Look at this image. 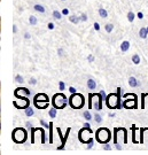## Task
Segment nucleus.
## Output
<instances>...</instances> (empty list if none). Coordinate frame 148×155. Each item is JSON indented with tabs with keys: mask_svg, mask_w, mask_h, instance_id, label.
I'll list each match as a JSON object with an SVG mask.
<instances>
[{
	"mask_svg": "<svg viewBox=\"0 0 148 155\" xmlns=\"http://www.w3.org/2000/svg\"><path fill=\"white\" fill-rule=\"evenodd\" d=\"M122 93H123V91L121 87H117V93H110L107 95L104 101H106V105L109 109H121L123 107V105H122L123 102L121 101Z\"/></svg>",
	"mask_w": 148,
	"mask_h": 155,
	"instance_id": "nucleus-1",
	"label": "nucleus"
},
{
	"mask_svg": "<svg viewBox=\"0 0 148 155\" xmlns=\"http://www.w3.org/2000/svg\"><path fill=\"white\" fill-rule=\"evenodd\" d=\"M53 107L58 109H64L67 106L69 105V98H67L63 93H56L53 97Z\"/></svg>",
	"mask_w": 148,
	"mask_h": 155,
	"instance_id": "nucleus-2",
	"label": "nucleus"
},
{
	"mask_svg": "<svg viewBox=\"0 0 148 155\" xmlns=\"http://www.w3.org/2000/svg\"><path fill=\"white\" fill-rule=\"evenodd\" d=\"M69 105L72 109H81L85 105V99L83 97V94L74 93L69 97Z\"/></svg>",
	"mask_w": 148,
	"mask_h": 155,
	"instance_id": "nucleus-3",
	"label": "nucleus"
},
{
	"mask_svg": "<svg viewBox=\"0 0 148 155\" xmlns=\"http://www.w3.org/2000/svg\"><path fill=\"white\" fill-rule=\"evenodd\" d=\"M95 138L100 144H107L111 139V132L107 127H100L95 132Z\"/></svg>",
	"mask_w": 148,
	"mask_h": 155,
	"instance_id": "nucleus-4",
	"label": "nucleus"
},
{
	"mask_svg": "<svg viewBox=\"0 0 148 155\" xmlns=\"http://www.w3.org/2000/svg\"><path fill=\"white\" fill-rule=\"evenodd\" d=\"M12 138L13 141L16 143V144H23L25 143V140L28 138L27 131L23 129V127H15L12 132Z\"/></svg>",
	"mask_w": 148,
	"mask_h": 155,
	"instance_id": "nucleus-5",
	"label": "nucleus"
},
{
	"mask_svg": "<svg viewBox=\"0 0 148 155\" xmlns=\"http://www.w3.org/2000/svg\"><path fill=\"white\" fill-rule=\"evenodd\" d=\"M123 108L125 109H137L138 108V100L137 97H133L132 99H125L123 101Z\"/></svg>",
	"mask_w": 148,
	"mask_h": 155,
	"instance_id": "nucleus-6",
	"label": "nucleus"
},
{
	"mask_svg": "<svg viewBox=\"0 0 148 155\" xmlns=\"http://www.w3.org/2000/svg\"><path fill=\"white\" fill-rule=\"evenodd\" d=\"M18 99L21 100L20 104L17 102L16 100L13 101V105L15 106V108H17V109H25V108H28V107L30 106V101H29V99H28L27 97H21V98H18Z\"/></svg>",
	"mask_w": 148,
	"mask_h": 155,
	"instance_id": "nucleus-7",
	"label": "nucleus"
},
{
	"mask_svg": "<svg viewBox=\"0 0 148 155\" xmlns=\"http://www.w3.org/2000/svg\"><path fill=\"white\" fill-rule=\"evenodd\" d=\"M23 94H25V95H30L31 94V91L30 90H28L27 87H17L15 90V92H14V95L16 97L17 99L18 98H21Z\"/></svg>",
	"mask_w": 148,
	"mask_h": 155,
	"instance_id": "nucleus-8",
	"label": "nucleus"
},
{
	"mask_svg": "<svg viewBox=\"0 0 148 155\" xmlns=\"http://www.w3.org/2000/svg\"><path fill=\"white\" fill-rule=\"evenodd\" d=\"M33 105L38 109H46L49 105V101H38V100H33Z\"/></svg>",
	"mask_w": 148,
	"mask_h": 155,
	"instance_id": "nucleus-9",
	"label": "nucleus"
},
{
	"mask_svg": "<svg viewBox=\"0 0 148 155\" xmlns=\"http://www.w3.org/2000/svg\"><path fill=\"white\" fill-rule=\"evenodd\" d=\"M129 85L131 87H139L140 86V82L136 77H130L129 78Z\"/></svg>",
	"mask_w": 148,
	"mask_h": 155,
	"instance_id": "nucleus-10",
	"label": "nucleus"
},
{
	"mask_svg": "<svg viewBox=\"0 0 148 155\" xmlns=\"http://www.w3.org/2000/svg\"><path fill=\"white\" fill-rule=\"evenodd\" d=\"M33 100H38V101H49L48 97L46 95L45 93H38L35 95Z\"/></svg>",
	"mask_w": 148,
	"mask_h": 155,
	"instance_id": "nucleus-11",
	"label": "nucleus"
},
{
	"mask_svg": "<svg viewBox=\"0 0 148 155\" xmlns=\"http://www.w3.org/2000/svg\"><path fill=\"white\" fill-rule=\"evenodd\" d=\"M87 89L88 90H95L97 89V82H95V79H93V78H90L87 81Z\"/></svg>",
	"mask_w": 148,
	"mask_h": 155,
	"instance_id": "nucleus-12",
	"label": "nucleus"
},
{
	"mask_svg": "<svg viewBox=\"0 0 148 155\" xmlns=\"http://www.w3.org/2000/svg\"><path fill=\"white\" fill-rule=\"evenodd\" d=\"M130 46H131L130 41L124 40V41H122V44H121V51H122V52H127V51H129V48H130Z\"/></svg>",
	"mask_w": 148,
	"mask_h": 155,
	"instance_id": "nucleus-13",
	"label": "nucleus"
},
{
	"mask_svg": "<svg viewBox=\"0 0 148 155\" xmlns=\"http://www.w3.org/2000/svg\"><path fill=\"white\" fill-rule=\"evenodd\" d=\"M131 130H132V143H133V144H140L139 141H137V140H136V131H137V130H139V127H137L136 125H132Z\"/></svg>",
	"mask_w": 148,
	"mask_h": 155,
	"instance_id": "nucleus-14",
	"label": "nucleus"
},
{
	"mask_svg": "<svg viewBox=\"0 0 148 155\" xmlns=\"http://www.w3.org/2000/svg\"><path fill=\"white\" fill-rule=\"evenodd\" d=\"M49 136H48V143L53 144V122H49Z\"/></svg>",
	"mask_w": 148,
	"mask_h": 155,
	"instance_id": "nucleus-15",
	"label": "nucleus"
},
{
	"mask_svg": "<svg viewBox=\"0 0 148 155\" xmlns=\"http://www.w3.org/2000/svg\"><path fill=\"white\" fill-rule=\"evenodd\" d=\"M69 21L74 24H78L79 22H82L81 21V16H76V15H70L69 16Z\"/></svg>",
	"mask_w": 148,
	"mask_h": 155,
	"instance_id": "nucleus-16",
	"label": "nucleus"
},
{
	"mask_svg": "<svg viewBox=\"0 0 148 155\" xmlns=\"http://www.w3.org/2000/svg\"><path fill=\"white\" fill-rule=\"evenodd\" d=\"M139 36H140V38H143V39L147 38V36H148L147 28H141V29H140V31H139Z\"/></svg>",
	"mask_w": 148,
	"mask_h": 155,
	"instance_id": "nucleus-17",
	"label": "nucleus"
},
{
	"mask_svg": "<svg viewBox=\"0 0 148 155\" xmlns=\"http://www.w3.org/2000/svg\"><path fill=\"white\" fill-rule=\"evenodd\" d=\"M98 12H99V15H100V17H102V18H106V17H108V12L106 11L104 8H102V7H100Z\"/></svg>",
	"mask_w": 148,
	"mask_h": 155,
	"instance_id": "nucleus-18",
	"label": "nucleus"
},
{
	"mask_svg": "<svg viewBox=\"0 0 148 155\" xmlns=\"http://www.w3.org/2000/svg\"><path fill=\"white\" fill-rule=\"evenodd\" d=\"M33 8H35V11L39 12V13H43L44 14L45 12H46V8H45L43 5H39V4H37V5L33 6Z\"/></svg>",
	"mask_w": 148,
	"mask_h": 155,
	"instance_id": "nucleus-19",
	"label": "nucleus"
},
{
	"mask_svg": "<svg viewBox=\"0 0 148 155\" xmlns=\"http://www.w3.org/2000/svg\"><path fill=\"white\" fill-rule=\"evenodd\" d=\"M56 114H58V108H55V107H53V108H51L48 111V116L52 117V118H55L56 117Z\"/></svg>",
	"mask_w": 148,
	"mask_h": 155,
	"instance_id": "nucleus-20",
	"label": "nucleus"
},
{
	"mask_svg": "<svg viewBox=\"0 0 148 155\" xmlns=\"http://www.w3.org/2000/svg\"><path fill=\"white\" fill-rule=\"evenodd\" d=\"M120 132V127H115L114 129V136H113V143H114V145L118 144L117 143V133Z\"/></svg>",
	"mask_w": 148,
	"mask_h": 155,
	"instance_id": "nucleus-21",
	"label": "nucleus"
},
{
	"mask_svg": "<svg viewBox=\"0 0 148 155\" xmlns=\"http://www.w3.org/2000/svg\"><path fill=\"white\" fill-rule=\"evenodd\" d=\"M93 98H94L93 93L88 94V109H92L93 108Z\"/></svg>",
	"mask_w": 148,
	"mask_h": 155,
	"instance_id": "nucleus-22",
	"label": "nucleus"
},
{
	"mask_svg": "<svg viewBox=\"0 0 148 155\" xmlns=\"http://www.w3.org/2000/svg\"><path fill=\"white\" fill-rule=\"evenodd\" d=\"M148 130V127H139V131H140V140H139V143L140 144H143V132Z\"/></svg>",
	"mask_w": 148,
	"mask_h": 155,
	"instance_id": "nucleus-23",
	"label": "nucleus"
},
{
	"mask_svg": "<svg viewBox=\"0 0 148 155\" xmlns=\"http://www.w3.org/2000/svg\"><path fill=\"white\" fill-rule=\"evenodd\" d=\"M33 114H35V110H33V108H31L30 106H29L28 108H25V115H27L28 117L33 116Z\"/></svg>",
	"mask_w": 148,
	"mask_h": 155,
	"instance_id": "nucleus-24",
	"label": "nucleus"
},
{
	"mask_svg": "<svg viewBox=\"0 0 148 155\" xmlns=\"http://www.w3.org/2000/svg\"><path fill=\"white\" fill-rule=\"evenodd\" d=\"M141 61V59H140V55L139 54H134V55L132 56V62L134 63V64H139Z\"/></svg>",
	"mask_w": 148,
	"mask_h": 155,
	"instance_id": "nucleus-25",
	"label": "nucleus"
},
{
	"mask_svg": "<svg viewBox=\"0 0 148 155\" xmlns=\"http://www.w3.org/2000/svg\"><path fill=\"white\" fill-rule=\"evenodd\" d=\"M37 22H38L37 17L33 16V15H30V17H29V23H30V25H36Z\"/></svg>",
	"mask_w": 148,
	"mask_h": 155,
	"instance_id": "nucleus-26",
	"label": "nucleus"
},
{
	"mask_svg": "<svg viewBox=\"0 0 148 155\" xmlns=\"http://www.w3.org/2000/svg\"><path fill=\"white\" fill-rule=\"evenodd\" d=\"M83 115H84V117H85V120H86V121H91V120H92V118L94 117V116H92V115H91V113H90V109H88V110L84 111V114H83Z\"/></svg>",
	"mask_w": 148,
	"mask_h": 155,
	"instance_id": "nucleus-27",
	"label": "nucleus"
},
{
	"mask_svg": "<svg viewBox=\"0 0 148 155\" xmlns=\"http://www.w3.org/2000/svg\"><path fill=\"white\" fill-rule=\"evenodd\" d=\"M62 13H60L59 11H53V17H54L55 20H61L62 18Z\"/></svg>",
	"mask_w": 148,
	"mask_h": 155,
	"instance_id": "nucleus-28",
	"label": "nucleus"
},
{
	"mask_svg": "<svg viewBox=\"0 0 148 155\" xmlns=\"http://www.w3.org/2000/svg\"><path fill=\"white\" fill-rule=\"evenodd\" d=\"M30 131H31V136H30V137H31V144H35V133L37 132V127H31V129H30Z\"/></svg>",
	"mask_w": 148,
	"mask_h": 155,
	"instance_id": "nucleus-29",
	"label": "nucleus"
},
{
	"mask_svg": "<svg viewBox=\"0 0 148 155\" xmlns=\"http://www.w3.org/2000/svg\"><path fill=\"white\" fill-rule=\"evenodd\" d=\"M104 29H106V31L108 33H110L113 30H114V25H113V23H107L106 25H104Z\"/></svg>",
	"mask_w": 148,
	"mask_h": 155,
	"instance_id": "nucleus-30",
	"label": "nucleus"
},
{
	"mask_svg": "<svg viewBox=\"0 0 148 155\" xmlns=\"http://www.w3.org/2000/svg\"><path fill=\"white\" fill-rule=\"evenodd\" d=\"M134 17H136V15H134V13H132V12H129L127 13V20H129V22H133L134 21Z\"/></svg>",
	"mask_w": 148,
	"mask_h": 155,
	"instance_id": "nucleus-31",
	"label": "nucleus"
},
{
	"mask_svg": "<svg viewBox=\"0 0 148 155\" xmlns=\"http://www.w3.org/2000/svg\"><path fill=\"white\" fill-rule=\"evenodd\" d=\"M94 121L98 123V124L102 123V116H101V115H99V114H95V115H94Z\"/></svg>",
	"mask_w": 148,
	"mask_h": 155,
	"instance_id": "nucleus-32",
	"label": "nucleus"
},
{
	"mask_svg": "<svg viewBox=\"0 0 148 155\" xmlns=\"http://www.w3.org/2000/svg\"><path fill=\"white\" fill-rule=\"evenodd\" d=\"M148 97V93L141 94V109H145V98Z\"/></svg>",
	"mask_w": 148,
	"mask_h": 155,
	"instance_id": "nucleus-33",
	"label": "nucleus"
},
{
	"mask_svg": "<svg viewBox=\"0 0 148 155\" xmlns=\"http://www.w3.org/2000/svg\"><path fill=\"white\" fill-rule=\"evenodd\" d=\"M15 82H16V83L22 84L23 82H24V78H23L21 75H16V76H15Z\"/></svg>",
	"mask_w": 148,
	"mask_h": 155,
	"instance_id": "nucleus-34",
	"label": "nucleus"
},
{
	"mask_svg": "<svg viewBox=\"0 0 148 155\" xmlns=\"http://www.w3.org/2000/svg\"><path fill=\"white\" fill-rule=\"evenodd\" d=\"M39 123H40V125H43V127H46V129H48V127H49V123H47L45 120H40V121H39Z\"/></svg>",
	"mask_w": 148,
	"mask_h": 155,
	"instance_id": "nucleus-35",
	"label": "nucleus"
},
{
	"mask_svg": "<svg viewBox=\"0 0 148 155\" xmlns=\"http://www.w3.org/2000/svg\"><path fill=\"white\" fill-rule=\"evenodd\" d=\"M64 89H66V84H64V82L60 81V82H59V90H60V91H63Z\"/></svg>",
	"mask_w": 148,
	"mask_h": 155,
	"instance_id": "nucleus-36",
	"label": "nucleus"
},
{
	"mask_svg": "<svg viewBox=\"0 0 148 155\" xmlns=\"http://www.w3.org/2000/svg\"><path fill=\"white\" fill-rule=\"evenodd\" d=\"M87 15H86V14H84V13H83V14H81V21H82V22H86V21H87Z\"/></svg>",
	"mask_w": 148,
	"mask_h": 155,
	"instance_id": "nucleus-37",
	"label": "nucleus"
},
{
	"mask_svg": "<svg viewBox=\"0 0 148 155\" xmlns=\"http://www.w3.org/2000/svg\"><path fill=\"white\" fill-rule=\"evenodd\" d=\"M123 134H124V140L123 141H124V144H126L127 143V134H126V130L124 127H123Z\"/></svg>",
	"mask_w": 148,
	"mask_h": 155,
	"instance_id": "nucleus-38",
	"label": "nucleus"
},
{
	"mask_svg": "<svg viewBox=\"0 0 148 155\" xmlns=\"http://www.w3.org/2000/svg\"><path fill=\"white\" fill-rule=\"evenodd\" d=\"M58 55L59 56L64 55V51H63V48H58Z\"/></svg>",
	"mask_w": 148,
	"mask_h": 155,
	"instance_id": "nucleus-39",
	"label": "nucleus"
},
{
	"mask_svg": "<svg viewBox=\"0 0 148 155\" xmlns=\"http://www.w3.org/2000/svg\"><path fill=\"white\" fill-rule=\"evenodd\" d=\"M104 150H111V146L108 145V143H107V144H104Z\"/></svg>",
	"mask_w": 148,
	"mask_h": 155,
	"instance_id": "nucleus-40",
	"label": "nucleus"
},
{
	"mask_svg": "<svg viewBox=\"0 0 148 155\" xmlns=\"http://www.w3.org/2000/svg\"><path fill=\"white\" fill-rule=\"evenodd\" d=\"M29 84H30V85H36V84H37V79H36V78H31V79L29 81Z\"/></svg>",
	"mask_w": 148,
	"mask_h": 155,
	"instance_id": "nucleus-41",
	"label": "nucleus"
},
{
	"mask_svg": "<svg viewBox=\"0 0 148 155\" xmlns=\"http://www.w3.org/2000/svg\"><path fill=\"white\" fill-rule=\"evenodd\" d=\"M69 92H70V93H71V94H74V93H77V90L75 89V87H74V86H70V87H69Z\"/></svg>",
	"mask_w": 148,
	"mask_h": 155,
	"instance_id": "nucleus-42",
	"label": "nucleus"
},
{
	"mask_svg": "<svg viewBox=\"0 0 148 155\" xmlns=\"http://www.w3.org/2000/svg\"><path fill=\"white\" fill-rule=\"evenodd\" d=\"M47 28H48L49 30H53V29L55 28L54 23H53V22H49V23H48V25H47Z\"/></svg>",
	"mask_w": 148,
	"mask_h": 155,
	"instance_id": "nucleus-43",
	"label": "nucleus"
},
{
	"mask_svg": "<svg viewBox=\"0 0 148 155\" xmlns=\"http://www.w3.org/2000/svg\"><path fill=\"white\" fill-rule=\"evenodd\" d=\"M61 13H62L63 15H69V9H68V8H63Z\"/></svg>",
	"mask_w": 148,
	"mask_h": 155,
	"instance_id": "nucleus-44",
	"label": "nucleus"
},
{
	"mask_svg": "<svg viewBox=\"0 0 148 155\" xmlns=\"http://www.w3.org/2000/svg\"><path fill=\"white\" fill-rule=\"evenodd\" d=\"M87 60H88V62H94L95 59H94V56L92 55V54H90V55L87 56Z\"/></svg>",
	"mask_w": 148,
	"mask_h": 155,
	"instance_id": "nucleus-45",
	"label": "nucleus"
},
{
	"mask_svg": "<svg viewBox=\"0 0 148 155\" xmlns=\"http://www.w3.org/2000/svg\"><path fill=\"white\" fill-rule=\"evenodd\" d=\"M94 30H95V31H99V30H100V24H99L98 22L94 23Z\"/></svg>",
	"mask_w": 148,
	"mask_h": 155,
	"instance_id": "nucleus-46",
	"label": "nucleus"
},
{
	"mask_svg": "<svg viewBox=\"0 0 148 155\" xmlns=\"http://www.w3.org/2000/svg\"><path fill=\"white\" fill-rule=\"evenodd\" d=\"M137 17L139 18V20H143V14L141 13V12H139V13L137 14Z\"/></svg>",
	"mask_w": 148,
	"mask_h": 155,
	"instance_id": "nucleus-47",
	"label": "nucleus"
},
{
	"mask_svg": "<svg viewBox=\"0 0 148 155\" xmlns=\"http://www.w3.org/2000/svg\"><path fill=\"white\" fill-rule=\"evenodd\" d=\"M24 38H25V39H30V38H31V35H30L29 32H25V33H24Z\"/></svg>",
	"mask_w": 148,
	"mask_h": 155,
	"instance_id": "nucleus-48",
	"label": "nucleus"
},
{
	"mask_svg": "<svg viewBox=\"0 0 148 155\" xmlns=\"http://www.w3.org/2000/svg\"><path fill=\"white\" fill-rule=\"evenodd\" d=\"M25 125H27L29 129H31V127H32V123H31V122H27V123H25Z\"/></svg>",
	"mask_w": 148,
	"mask_h": 155,
	"instance_id": "nucleus-49",
	"label": "nucleus"
},
{
	"mask_svg": "<svg viewBox=\"0 0 148 155\" xmlns=\"http://www.w3.org/2000/svg\"><path fill=\"white\" fill-rule=\"evenodd\" d=\"M13 32H14V33L17 32V27H16V25H13Z\"/></svg>",
	"mask_w": 148,
	"mask_h": 155,
	"instance_id": "nucleus-50",
	"label": "nucleus"
},
{
	"mask_svg": "<svg viewBox=\"0 0 148 155\" xmlns=\"http://www.w3.org/2000/svg\"><path fill=\"white\" fill-rule=\"evenodd\" d=\"M116 148H117L118 150H122V147H121V146H120L118 144H116Z\"/></svg>",
	"mask_w": 148,
	"mask_h": 155,
	"instance_id": "nucleus-51",
	"label": "nucleus"
},
{
	"mask_svg": "<svg viewBox=\"0 0 148 155\" xmlns=\"http://www.w3.org/2000/svg\"><path fill=\"white\" fill-rule=\"evenodd\" d=\"M109 117H115V114L114 113H109Z\"/></svg>",
	"mask_w": 148,
	"mask_h": 155,
	"instance_id": "nucleus-52",
	"label": "nucleus"
},
{
	"mask_svg": "<svg viewBox=\"0 0 148 155\" xmlns=\"http://www.w3.org/2000/svg\"><path fill=\"white\" fill-rule=\"evenodd\" d=\"M61 1H66V0H61Z\"/></svg>",
	"mask_w": 148,
	"mask_h": 155,
	"instance_id": "nucleus-53",
	"label": "nucleus"
},
{
	"mask_svg": "<svg viewBox=\"0 0 148 155\" xmlns=\"http://www.w3.org/2000/svg\"><path fill=\"white\" fill-rule=\"evenodd\" d=\"M147 31H148V27H147Z\"/></svg>",
	"mask_w": 148,
	"mask_h": 155,
	"instance_id": "nucleus-54",
	"label": "nucleus"
}]
</instances>
